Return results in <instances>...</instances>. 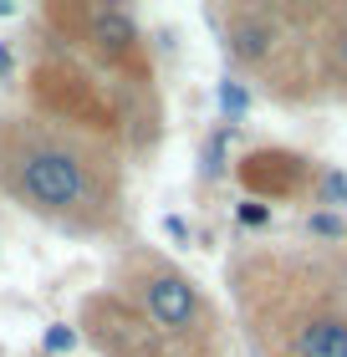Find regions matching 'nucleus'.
Segmentation results:
<instances>
[{"mask_svg": "<svg viewBox=\"0 0 347 357\" xmlns=\"http://www.w3.org/2000/svg\"><path fill=\"white\" fill-rule=\"evenodd\" d=\"M0 194L77 240L118 235L128 215L123 169L108 143L82 123L36 112L0 118Z\"/></svg>", "mask_w": 347, "mask_h": 357, "instance_id": "1", "label": "nucleus"}, {"mask_svg": "<svg viewBox=\"0 0 347 357\" xmlns=\"http://www.w3.org/2000/svg\"><path fill=\"white\" fill-rule=\"evenodd\" d=\"M118 296H128L154 327L179 342L194 357H220V317L205 301V291L194 286V275H184L163 250H128L118 266Z\"/></svg>", "mask_w": 347, "mask_h": 357, "instance_id": "2", "label": "nucleus"}, {"mask_svg": "<svg viewBox=\"0 0 347 357\" xmlns=\"http://www.w3.org/2000/svg\"><path fill=\"white\" fill-rule=\"evenodd\" d=\"M296 296L281 306V357H347V296L332 286L286 281Z\"/></svg>", "mask_w": 347, "mask_h": 357, "instance_id": "3", "label": "nucleus"}, {"mask_svg": "<svg viewBox=\"0 0 347 357\" xmlns=\"http://www.w3.org/2000/svg\"><path fill=\"white\" fill-rule=\"evenodd\" d=\"M77 321H82L87 342L103 357H194L179 342H169V337H163L128 296H118L112 286L82 301V317Z\"/></svg>", "mask_w": 347, "mask_h": 357, "instance_id": "4", "label": "nucleus"}, {"mask_svg": "<svg viewBox=\"0 0 347 357\" xmlns=\"http://www.w3.org/2000/svg\"><path fill=\"white\" fill-rule=\"evenodd\" d=\"M281 21H286L281 10L235 6V10L225 15V31H220L225 61H235V67H271L276 52L286 46V31H281Z\"/></svg>", "mask_w": 347, "mask_h": 357, "instance_id": "5", "label": "nucleus"}, {"mask_svg": "<svg viewBox=\"0 0 347 357\" xmlns=\"http://www.w3.org/2000/svg\"><path fill=\"white\" fill-rule=\"evenodd\" d=\"M317 52H322V77L337 92H347V10H337V15H327V21H322Z\"/></svg>", "mask_w": 347, "mask_h": 357, "instance_id": "6", "label": "nucleus"}, {"mask_svg": "<svg viewBox=\"0 0 347 357\" xmlns=\"http://www.w3.org/2000/svg\"><path fill=\"white\" fill-rule=\"evenodd\" d=\"M225 143H230V133H214V143H209V153H205V174L214 178L225 169Z\"/></svg>", "mask_w": 347, "mask_h": 357, "instance_id": "7", "label": "nucleus"}, {"mask_svg": "<svg viewBox=\"0 0 347 357\" xmlns=\"http://www.w3.org/2000/svg\"><path fill=\"white\" fill-rule=\"evenodd\" d=\"M307 230H311V235H327V240H342V220H332V215H311Z\"/></svg>", "mask_w": 347, "mask_h": 357, "instance_id": "8", "label": "nucleus"}, {"mask_svg": "<svg viewBox=\"0 0 347 357\" xmlns=\"http://www.w3.org/2000/svg\"><path fill=\"white\" fill-rule=\"evenodd\" d=\"M72 347H77L72 327H52V332H46V352H72Z\"/></svg>", "mask_w": 347, "mask_h": 357, "instance_id": "9", "label": "nucleus"}, {"mask_svg": "<svg viewBox=\"0 0 347 357\" xmlns=\"http://www.w3.org/2000/svg\"><path fill=\"white\" fill-rule=\"evenodd\" d=\"M220 107H225V112H245V87H240V82H225V87H220Z\"/></svg>", "mask_w": 347, "mask_h": 357, "instance_id": "10", "label": "nucleus"}, {"mask_svg": "<svg viewBox=\"0 0 347 357\" xmlns=\"http://www.w3.org/2000/svg\"><path fill=\"white\" fill-rule=\"evenodd\" d=\"M240 220H245V225H266V220H271V209L260 204V199H245V204H240Z\"/></svg>", "mask_w": 347, "mask_h": 357, "instance_id": "11", "label": "nucleus"}, {"mask_svg": "<svg viewBox=\"0 0 347 357\" xmlns=\"http://www.w3.org/2000/svg\"><path fill=\"white\" fill-rule=\"evenodd\" d=\"M0 77H10V46L0 41Z\"/></svg>", "mask_w": 347, "mask_h": 357, "instance_id": "12", "label": "nucleus"}]
</instances>
